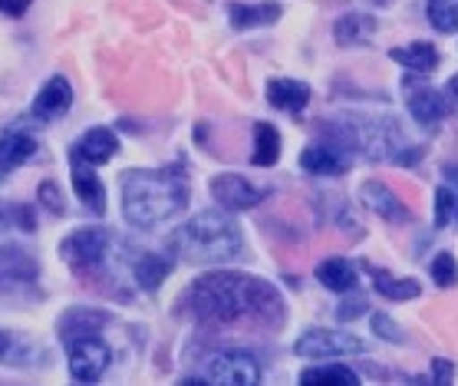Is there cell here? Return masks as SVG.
Segmentation results:
<instances>
[{
	"mask_svg": "<svg viewBox=\"0 0 458 386\" xmlns=\"http://www.w3.org/2000/svg\"><path fill=\"white\" fill-rule=\"evenodd\" d=\"M178 311L195 317L199 324L228 327L238 321L277 327L284 321V297L274 284L238 271L201 274L188 291L178 297Z\"/></svg>",
	"mask_w": 458,
	"mask_h": 386,
	"instance_id": "cell-1",
	"label": "cell"
},
{
	"mask_svg": "<svg viewBox=\"0 0 458 386\" xmlns=\"http://www.w3.org/2000/svg\"><path fill=\"white\" fill-rule=\"evenodd\" d=\"M188 205V176L182 168H132L123 176V215L136 228H156Z\"/></svg>",
	"mask_w": 458,
	"mask_h": 386,
	"instance_id": "cell-2",
	"label": "cell"
},
{
	"mask_svg": "<svg viewBox=\"0 0 458 386\" xmlns=\"http://www.w3.org/2000/svg\"><path fill=\"white\" fill-rule=\"evenodd\" d=\"M172 251L188 264H225L244 248L241 228L225 211H199L168 238Z\"/></svg>",
	"mask_w": 458,
	"mask_h": 386,
	"instance_id": "cell-3",
	"label": "cell"
},
{
	"mask_svg": "<svg viewBox=\"0 0 458 386\" xmlns=\"http://www.w3.org/2000/svg\"><path fill=\"white\" fill-rule=\"evenodd\" d=\"M60 254L73 271H83V274L99 271L106 254H109V235L103 228H80L63 238Z\"/></svg>",
	"mask_w": 458,
	"mask_h": 386,
	"instance_id": "cell-4",
	"label": "cell"
},
{
	"mask_svg": "<svg viewBox=\"0 0 458 386\" xmlns=\"http://www.w3.org/2000/svg\"><path fill=\"white\" fill-rule=\"evenodd\" d=\"M70 347V376L80 380V383H96L99 376L106 373L109 366V347H106L103 337L96 334H76L66 340Z\"/></svg>",
	"mask_w": 458,
	"mask_h": 386,
	"instance_id": "cell-5",
	"label": "cell"
},
{
	"mask_svg": "<svg viewBox=\"0 0 458 386\" xmlns=\"http://www.w3.org/2000/svg\"><path fill=\"white\" fill-rule=\"evenodd\" d=\"M366 344L360 337L344 334V330H307V334L293 344L297 356H313V360H327V356H344V354H363Z\"/></svg>",
	"mask_w": 458,
	"mask_h": 386,
	"instance_id": "cell-6",
	"label": "cell"
},
{
	"mask_svg": "<svg viewBox=\"0 0 458 386\" xmlns=\"http://www.w3.org/2000/svg\"><path fill=\"white\" fill-rule=\"evenodd\" d=\"M205 383L225 386H250L260 380V366L250 354H215L205 364Z\"/></svg>",
	"mask_w": 458,
	"mask_h": 386,
	"instance_id": "cell-7",
	"label": "cell"
},
{
	"mask_svg": "<svg viewBox=\"0 0 458 386\" xmlns=\"http://www.w3.org/2000/svg\"><path fill=\"white\" fill-rule=\"evenodd\" d=\"M50 364L47 347L37 340H27L17 330H4L0 327V366H13V370H40Z\"/></svg>",
	"mask_w": 458,
	"mask_h": 386,
	"instance_id": "cell-8",
	"label": "cell"
},
{
	"mask_svg": "<svg viewBox=\"0 0 458 386\" xmlns=\"http://www.w3.org/2000/svg\"><path fill=\"white\" fill-rule=\"evenodd\" d=\"M211 195H215L221 209L228 211H248L254 205H260V199H264L260 188H254L248 178L234 176V172H221V176L211 178Z\"/></svg>",
	"mask_w": 458,
	"mask_h": 386,
	"instance_id": "cell-9",
	"label": "cell"
},
{
	"mask_svg": "<svg viewBox=\"0 0 458 386\" xmlns=\"http://www.w3.org/2000/svg\"><path fill=\"white\" fill-rule=\"evenodd\" d=\"M40 278V264L21 244H0V291L27 287Z\"/></svg>",
	"mask_w": 458,
	"mask_h": 386,
	"instance_id": "cell-10",
	"label": "cell"
},
{
	"mask_svg": "<svg viewBox=\"0 0 458 386\" xmlns=\"http://www.w3.org/2000/svg\"><path fill=\"white\" fill-rule=\"evenodd\" d=\"M70 106H73V86L66 76H53L43 83V90L37 93L30 106V119L37 123H53V119H60V116L70 113Z\"/></svg>",
	"mask_w": 458,
	"mask_h": 386,
	"instance_id": "cell-11",
	"label": "cell"
},
{
	"mask_svg": "<svg viewBox=\"0 0 458 386\" xmlns=\"http://www.w3.org/2000/svg\"><path fill=\"white\" fill-rule=\"evenodd\" d=\"M301 168L310 176H344L350 168V156L336 142H313L301 152Z\"/></svg>",
	"mask_w": 458,
	"mask_h": 386,
	"instance_id": "cell-12",
	"label": "cell"
},
{
	"mask_svg": "<svg viewBox=\"0 0 458 386\" xmlns=\"http://www.w3.org/2000/svg\"><path fill=\"white\" fill-rule=\"evenodd\" d=\"M406 106L412 119L422 125H438L448 116V99L428 86H406Z\"/></svg>",
	"mask_w": 458,
	"mask_h": 386,
	"instance_id": "cell-13",
	"label": "cell"
},
{
	"mask_svg": "<svg viewBox=\"0 0 458 386\" xmlns=\"http://www.w3.org/2000/svg\"><path fill=\"white\" fill-rule=\"evenodd\" d=\"M360 199H363V205L369 211H376L379 219L386 221H409L412 219V211L403 205V202L396 199V192L389 185H383V182H366L363 188H360Z\"/></svg>",
	"mask_w": 458,
	"mask_h": 386,
	"instance_id": "cell-14",
	"label": "cell"
},
{
	"mask_svg": "<svg viewBox=\"0 0 458 386\" xmlns=\"http://www.w3.org/2000/svg\"><path fill=\"white\" fill-rule=\"evenodd\" d=\"M115 152H119V139H115V133L106 129V125H96V129L83 133V139L73 146V159H83L89 166H103Z\"/></svg>",
	"mask_w": 458,
	"mask_h": 386,
	"instance_id": "cell-15",
	"label": "cell"
},
{
	"mask_svg": "<svg viewBox=\"0 0 458 386\" xmlns=\"http://www.w3.org/2000/svg\"><path fill=\"white\" fill-rule=\"evenodd\" d=\"M73 188H76V195H80V202H83L93 215H106V185L99 182L93 166L83 162V159H73Z\"/></svg>",
	"mask_w": 458,
	"mask_h": 386,
	"instance_id": "cell-16",
	"label": "cell"
},
{
	"mask_svg": "<svg viewBox=\"0 0 458 386\" xmlns=\"http://www.w3.org/2000/svg\"><path fill=\"white\" fill-rule=\"evenodd\" d=\"M33 156H37V139L27 133H4L0 136V182Z\"/></svg>",
	"mask_w": 458,
	"mask_h": 386,
	"instance_id": "cell-17",
	"label": "cell"
},
{
	"mask_svg": "<svg viewBox=\"0 0 458 386\" xmlns=\"http://www.w3.org/2000/svg\"><path fill=\"white\" fill-rule=\"evenodd\" d=\"M281 4H231L228 21L234 30H254V27H267V23L281 21Z\"/></svg>",
	"mask_w": 458,
	"mask_h": 386,
	"instance_id": "cell-18",
	"label": "cell"
},
{
	"mask_svg": "<svg viewBox=\"0 0 458 386\" xmlns=\"http://www.w3.org/2000/svg\"><path fill=\"white\" fill-rule=\"evenodd\" d=\"M267 103L284 113H301L303 106L310 103V86L301 80H271L267 83Z\"/></svg>",
	"mask_w": 458,
	"mask_h": 386,
	"instance_id": "cell-19",
	"label": "cell"
},
{
	"mask_svg": "<svg viewBox=\"0 0 458 386\" xmlns=\"http://www.w3.org/2000/svg\"><path fill=\"white\" fill-rule=\"evenodd\" d=\"M132 274H136V284L142 287V291H158V284L172 274V258H165V254H152V251H148V254H139Z\"/></svg>",
	"mask_w": 458,
	"mask_h": 386,
	"instance_id": "cell-20",
	"label": "cell"
},
{
	"mask_svg": "<svg viewBox=\"0 0 458 386\" xmlns=\"http://www.w3.org/2000/svg\"><path fill=\"white\" fill-rule=\"evenodd\" d=\"M373 33H376V17H369V13H344L334 27V37L340 47L366 43Z\"/></svg>",
	"mask_w": 458,
	"mask_h": 386,
	"instance_id": "cell-21",
	"label": "cell"
},
{
	"mask_svg": "<svg viewBox=\"0 0 458 386\" xmlns=\"http://www.w3.org/2000/svg\"><path fill=\"white\" fill-rule=\"evenodd\" d=\"M389 56L396 63H403L412 73H432L438 66V50L432 43H409V47H396L389 50Z\"/></svg>",
	"mask_w": 458,
	"mask_h": 386,
	"instance_id": "cell-22",
	"label": "cell"
},
{
	"mask_svg": "<svg viewBox=\"0 0 458 386\" xmlns=\"http://www.w3.org/2000/svg\"><path fill=\"white\" fill-rule=\"evenodd\" d=\"M317 281L327 287V291H336V294H346L356 287V268L344 258H330V262H323L317 268Z\"/></svg>",
	"mask_w": 458,
	"mask_h": 386,
	"instance_id": "cell-23",
	"label": "cell"
},
{
	"mask_svg": "<svg viewBox=\"0 0 458 386\" xmlns=\"http://www.w3.org/2000/svg\"><path fill=\"white\" fill-rule=\"evenodd\" d=\"M277 159H281V133L271 123H258L254 125V156H250V162L267 168Z\"/></svg>",
	"mask_w": 458,
	"mask_h": 386,
	"instance_id": "cell-24",
	"label": "cell"
},
{
	"mask_svg": "<svg viewBox=\"0 0 458 386\" xmlns=\"http://www.w3.org/2000/svg\"><path fill=\"white\" fill-rule=\"evenodd\" d=\"M369 271H373V287L389 301H412L422 291L412 278H393L389 271H379V268H369Z\"/></svg>",
	"mask_w": 458,
	"mask_h": 386,
	"instance_id": "cell-25",
	"label": "cell"
},
{
	"mask_svg": "<svg viewBox=\"0 0 458 386\" xmlns=\"http://www.w3.org/2000/svg\"><path fill=\"white\" fill-rule=\"evenodd\" d=\"M301 383L313 386V383H330V386H356L360 376L344 364H327V366H310L301 373Z\"/></svg>",
	"mask_w": 458,
	"mask_h": 386,
	"instance_id": "cell-26",
	"label": "cell"
},
{
	"mask_svg": "<svg viewBox=\"0 0 458 386\" xmlns=\"http://www.w3.org/2000/svg\"><path fill=\"white\" fill-rule=\"evenodd\" d=\"M428 23L442 33H458V0H428Z\"/></svg>",
	"mask_w": 458,
	"mask_h": 386,
	"instance_id": "cell-27",
	"label": "cell"
},
{
	"mask_svg": "<svg viewBox=\"0 0 458 386\" xmlns=\"http://www.w3.org/2000/svg\"><path fill=\"white\" fill-rule=\"evenodd\" d=\"M21 228V231H33L37 228V219H33V209L27 205H0V228Z\"/></svg>",
	"mask_w": 458,
	"mask_h": 386,
	"instance_id": "cell-28",
	"label": "cell"
},
{
	"mask_svg": "<svg viewBox=\"0 0 458 386\" xmlns=\"http://www.w3.org/2000/svg\"><path fill=\"white\" fill-rule=\"evenodd\" d=\"M458 221V195L452 188H438L436 192V228H448Z\"/></svg>",
	"mask_w": 458,
	"mask_h": 386,
	"instance_id": "cell-29",
	"label": "cell"
},
{
	"mask_svg": "<svg viewBox=\"0 0 458 386\" xmlns=\"http://www.w3.org/2000/svg\"><path fill=\"white\" fill-rule=\"evenodd\" d=\"M432 278H436L438 287H452L458 281V264L448 251H442L436 262H432Z\"/></svg>",
	"mask_w": 458,
	"mask_h": 386,
	"instance_id": "cell-30",
	"label": "cell"
},
{
	"mask_svg": "<svg viewBox=\"0 0 458 386\" xmlns=\"http://www.w3.org/2000/svg\"><path fill=\"white\" fill-rule=\"evenodd\" d=\"M373 330L389 344H406V334H399V327L386 317V313H373Z\"/></svg>",
	"mask_w": 458,
	"mask_h": 386,
	"instance_id": "cell-31",
	"label": "cell"
},
{
	"mask_svg": "<svg viewBox=\"0 0 458 386\" xmlns=\"http://www.w3.org/2000/svg\"><path fill=\"white\" fill-rule=\"evenodd\" d=\"M40 202L50 211H56V215H63V211H66V202H63V192H60V185H56V182H43V185H40Z\"/></svg>",
	"mask_w": 458,
	"mask_h": 386,
	"instance_id": "cell-32",
	"label": "cell"
},
{
	"mask_svg": "<svg viewBox=\"0 0 458 386\" xmlns=\"http://www.w3.org/2000/svg\"><path fill=\"white\" fill-rule=\"evenodd\" d=\"M360 313H366V301L363 297H353V301H344L340 307H336V317L340 321H356Z\"/></svg>",
	"mask_w": 458,
	"mask_h": 386,
	"instance_id": "cell-33",
	"label": "cell"
},
{
	"mask_svg": "<svg viewBox=\"0 0 458 386\" xmlns=\"http://www.w3.org/2000/svg\"><path fill=\"white\" fill-rule=\"evenodd\" d=\"M30 4L33 0H0V13H7V17H23Z\"/></svg>",
	"mask_w": 458,
	"mask_h": 386,
	"instance_id": "cell-34",
	"label": "cell"
},
{
	"mask_svg": "<svg viewBox=\"0 0 458 386\" xmlns=\"http://www.w3.org/2000/svg\"><path fill=\"white\" fill-rule=\"evenodd\" d=\"M452 380V364L448 360H432V383H448Z\"/></svg>",
	"mask_w": 458,
	"mask_h": 386,
	"instance_id": "cell-35",
	"label": "cell"
},
{
	"mask_svg": "<svg viewBox=\"0 0 458 386\" xmlns=\"http://www.w3.org/2000/svg\"><path fill=\"white\" fill-rule=\"evenodd\" d=\"M445 178L452 182V185H458V162H452V166H445Z\"/></svg>",
	"mask_w": 458,
	"mask_h": 386,
	"instance_id": "cell-36",
	"label": "cell"
},
{
	"mask_svg": "<svg viewBox=\"0 0 458 386\" xmlns=\"http://www.w3.org/2000/svg\"><path fill=\"white\" fill-rule=\"evenodd\" d=\"M448 90H452V93H455V96H458V73H455V76H452V80H448Z\"/></svg>",
	"mask_w": 458,
	"mask_h": 386,
	"instance_id": "cell-37",
	"label": "cell"
}]
</instances>
